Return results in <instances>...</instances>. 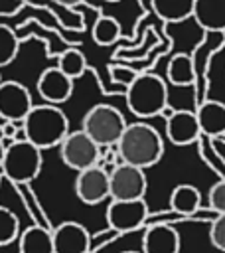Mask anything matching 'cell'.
I'll return each mask as SVG.
<instances>
[{
	"mask_svg": "<svg viewBox=\"0 0 225 253\" xmlns=\"http://www.w3.org/2000/svg\"><path fill=\"white\" fill-rule=\"evenodd\" d=\"M18 49H20V40L16 32L10 26L0 24V67L10 65L16 59Z\"/></svg>",
	"mask_w": 225,
	"mask_h": 253,
	"instance_id": "603a6c76",
	"label": "cell"
},
{
	"mask_svg": "<svg viewBox=\"0 0 225 253\" xmlns=\"http://www.w3.org/2000/svg\"><path fill=\"white\" fill-rule=\"evenodd\" d=\"M2 81H4V79H2V75H0V83H2Z\"/></svg>",
	"mask_w": 225,
	"mask_h": 253,
	"instance_id": "1f68e13d",
	"label": "cell"
},
{
	"mask_svg": "<svg viewBox=\"0 0 225 253\" xmlns=\"http://www.w3.org/2000/svg\"><path fill=\"white\" fill-rule=\"evenodd\" d=\"M81 128L99 144V146H112L118 142L120 134L126 128L124 115L107 103L93 105L81 123Z\"/></svg>",
	"mask_w": 225,
	"mask_h": 253,
	"instance_id": "5b68a950",
	"label": "cell"
},
{
	"mask_svg": "<svg viewBox=\"0 0 225 253\" xmlns=\"http://www.w3.org/2000/svg\"><path fill=\"white\" fill-rule=\"evenodd\" d=\"M20 237V221L16 213L4 206H0V247L10 245Z\"/></svg>",
	"mask_w": 225,
	"mask_h": 253,
	"instance_id": "cb8c5ba5",
	"label": "cell"
},
{
	"mask_svg": "<svg viewBox=\"0 0 225 253\" xmlns=\"http://www.w3.org/2000/svg\"><path fill=\"white\" fill-rule=\"evenodd\" d=\"M38 95L51 105H61L71 99L73 95V79L67 77L57 65L47 67L39 73L38 83H36Z\"/></svg>",
	"mask_w": 225,
	"mask_h": 253,
	"instance_id": "8fae6325",
	"label": "cell"
},
{
	"mask_svg": "<svg viewBox=\"0 0 225 253\" xmlns=\"http://www.w3.org/2000/svg\"><path fill=\"white\" fill-rule=\"evenodd\" d=\"M116 152L120 162L146 170L160 162L164 154V140L152 125L138 121L126 125L124 132L116 142Z\"/></svg>",
	"mask_w": 225,
	"mask_h": 253,
	"instance_id": "6da1fadb",
	"label": "cell"
},
{
	"mask_svg": "<svg viewBox=\"0 0 225 253\" xmlns=\"http://www.w3.org/2000/svg\"><path fill=\"white\" fill-rule=\"evenodd\" d=\"M57 67H59L67 77H71V79L75 81V79H79V77L87 71V59H85V55H83L81 49L69 47V49H65V51L59 55Z\"/></svg>",
	"mask_w": 225,
	"mask_h": 253,
	"instance_id": "7402d4cb",
	"label": "cell"
},
{
	"mask_svg": "<svg viewBox=\"0 0 225 253\" xmlns=\"http://www.w3.org/2000/svg\"><path fill=\"white\" fill-rule=\"evenodd\" d=\"M87 253H97V251H87Z\"/></svg>",
	"mask_w": 225,
	"mask_h": 253,
	"instance_id": "d6a6232c",
	"label": "cell"
},
{
	"mask_svg": "<svg viewBox=\"0 0 225 253\" xmlns=\"http://www.w3.org/2000/svg\"><path fill=\"white\" fill-rule=\"evenodd\" d=\"M4 152H6V142L0 138V166H2V160H4Z\"/></svg>",
	"mask_w": 225,
	"mask_h": 253,
	"instance_id": "f1b7e54d",
	"label": "cell"
},
{
	"mask_svg": "<svg viewBox=\"0 0 225 253\" xmlns=\"http://www.w3.org/2000/svg\"><path fill=\"white\" fill-rule=\"evenodd\" d=\"M156 16L166 24H176L191 18L195 0H150Z\"/></svg>",
	"mask_w": 225,
	"mask_h": 253,
	"instance_id": "ffe728a7",
	"label": "cell"
},
{
	"mask_svg": "<svg viewBox=\"0 0 225 253\" xmlns=\"http://www.w3.org/2000/svg\"><path fill=\"white\" fill-rule=\"evenodd\" d=\"M34 101L28 87L20 81L8 79L0 83V119L22 123L32 111Z\"/></svg>",
	"mask_w": 225,
	"mask_h": 253,
	"instance_id": "9c48e42d",
	"label": "cell"
},
{
	"mask_svg": "<svg viewBox=\"0 0 225 253\" xmlns=\"http://www.w3.org/2000/svg\"><path fill=\"white\" fill-rule=\"evenodd\" d=\"M199 130L205 136H221L225 134V103L207 99L199 103L195 109Z\"/></svg>",
	"mask_w": 225,
	"mask_h": 253,
	"instance_id": "2e32d148",
	"label": "cell"
},
{
	"mask_svg": "<svg viewBox=\"0 0 225 253\" xmlns=\"http://www.w3.org/2000/svg\"><path fill=\"white\" fill-rule=\"evenodd\" d=\"M55 4H61V6H65V8H75V6H79L81 2H85V0H53Z\"/></svg>",
	"mask_w": 225,
	"mask_h": 253,
	"instance_id": "83f0119b",
	"label": "cell"
},
{
	"mask_svg": "<svg viewBox=\"0 0 225 253\" xmlns=\"http://www.w3.org/2000/svg\"><path fill=\"white\" fill-rule=\"evenodd\" d=\"M166 136L176 146H188L201 136L195 111L176 109L166 117Z\"/></svg>",
	"mask_w": 225,
	"mask_h": 253,
	"instance_id": "7c38bea8",
	"label": "cell"
},
{
	"mask_svg": "<svg viewBox=\"0 0 225 253\" xmlns=\"http://www.w3.org/2000/svg\"><path fill=\"white\" fill-rule=\"evenodd\" d=\"M0 121H2V119H0Z\"/></svg>",
	"mask_w": 225,
	"mask_h": 253,
	"instance_id": "836d02e7",
	"label": "cell"
},
{
	"mask_svg": "<svg viewBox=\"0 0 225 253\" xmlns=\"http://www.w3.org/2000/svg\"><path fill=\"white\" fill-rule=\"evenodd\" d=\"M191 18L205 32H225V0H195Z\"/></svg>",
	"mask_w": 225,
	"mask_h": 253,
	"instance_id": "9a60e30c",
	"label": "cell"
},
{
	"mask_svg": "<svg viewBox=\"0 0 225 253\" xmlns=\"http://www.w3.org/2000/svg\"><path fill=\"white\" fill-rule=\"evenodd\" d=\"M53 253H87L91 251V233L77 221H63L53 231Z\"/></svg>",
	"mask_w": 225,
	"mask_h": 253,
	"instance_id": "4fadbf2b",
	"label": "cell"
},
{
	"mask_svg": "<svg viewBox=\"0 0 225 253\" xmlns=\"http://www.w3.org/2000/svg\"><path fill=\"white\" fill-rule=\"evenodd\" d=\"M20 253H53V235L41 225L26 227L18 237Z\"/></svg>",
	"mask_w": 225,
	"mask_h": 253,
	"instance_id": "e0dca14e",
	"label": "cell"
},
{
	"mask_svg": "<svg viewBox=\"0 0 225 253\" xmlns=\"http://www.w3.org/2000/svg\"><path fill=\"white\" fill-rule=\"evenodd\" d=\"M126 107L140 119H150L168 111V85L156 73H138L124 89Z\"/></svg>",
	"mask_w": 225,
	"mask_h": 253,
	"instance_id": "3957f363",
	"label": "cell"
},
{
	"mask_svg": "<svg viewBox=\"0 0 225 253\" xmlns=\"http://www.w3.org/2000/svg\"><path fill=\"white\" fill-rule=\"evenodd\" d=\"M111 200H140L146 194L148 180L142 168L120 162L109 172Z\"/></svg>",
	"mask_w": 225,
	"mask_h": 253,
	"instance_id": "52a82bcc",
	"label": "cell"
},
{
	"mask_svg": "<svg viewBox=\"0 0 225 253\" xmlns=\"http://www.w3.org/2000/svg\"><path fill=\"white\" fill-rule=\"evenodd\" d=\"M75 194L87 206H97V204L105 202L107 198H111L109 170H105L101 164H95L91 168L77 172Z\"/></svg>",
	"mask_w": 225,
	"mask_h": 253,
	"instance_id": "30bf717a",
	"label": "cell"
},
{
	"mask_svg": "<svg viewBox=\"0 0 225 253\" xmlns=\"http://www.w3.org/2000/svg\"><path fill=\"white\" fill-rule=\"evenodd\" d=\"M22 126L26 130V138L41 150L59 146L61 140L69 134L67 115L51 103L34 105L32 111L22 121Z\"/></svg>",
	"mask_w": 225,
	"mask_h": 253,
	"instance_id": "7a4b0ae2",
	"label": "cell"
},
{
	"mask_svg": "<svg viewBox=\"0 0 225 253\" xmlns=\"http://www.w3.org/2000/svg\"><path fill=\"white\" fill-rule=\"evenodd\" d=\"M207 204L211 211L215 213H225V180L215 182L209 192H207Z\"/></svg>",
	"mask_w": 225,
	"mask_h": 253,
	"instance_id": "484cf974",
	"label": "cell"
},
{
	"mask_svg": "<svg viewBox=\"0 0 225 253\" xmlns=\"http://www.w3.org/2000/svg\"><path fill=\"white\" fill-rule=\"evenodd\" d=\"M91 38L97 45H112L120 38V24L114 16H99L91 28Z\"/></svg>",
	"mask_w": 225,
	"mask_h": 253,
	"instance_id": "44dd1931",
	"label": "cell"
},
{
	"mask_svg": "<svg viewBox=\"0 0 225 253\" xmlns=\"http://www.w3.org/2000/svg\"><path fill=\"white\" fill-rule=\"evenodd\" d=\"M41 164H43L41 148H38L30 140H12L6 144L0 170L4 178H8L10 182L28 184L38 178Z\"/></svg>",
	"mask_w": 225,
	"mask_h": 253,
	"instance_id": "277c9868",
	"label": "cell"
},
{
	"mask_svg": "<svg viewBox=\"0 0 225 253\" xmlns=\"http://www.w3.org/2000/svg\"><path fill=\"white\" fill-rule=\"evenodd\" d=\"M105 2H120V0H105Z\"/></svg>",
	"mask_w": 225,
	"mask_h": 253,
	"instance_id": "4dcf8cb0",
	"label": "cell"
},
{
	"mask_svg": "<svg viewBox=\"0 0 225 253\" xmlns=\"http://www.w3.org/2000/svg\"><path fill=\"white\" fill-rule=\"evenodd\" d=\"M59 158L67 168L81 172L85 168L99 164L101 146L83 128L69 130V134L59 144Z\"/></svg>",
	"mask_w": 225,
	"mask_h": 253,
	"instance_id": "8992f818",
	"label": "cell"
},
{
	"mask_svg": "<svg viewBox=\"0 0 225 253\" xmlns=\"http://www.w3.org/2000/svg\"><path fill=\"white\" fill-rule=\"evenodd\" d=\"M122 253H142V251H122Z\"/></svg>",
	"mask_w": 225,
	"mask_h": 253,
	"instance_id": "f546056e",
	"label": "cell"
},
{
	"mask_svg": "<svg viewBox=\"0 0 225 253\" xmlns=\"http://www.w3.org/2000/svg\"><path fill=\"white\" fill-rule=\"evenodd\" d=\"M166 79L176 87H188L195 83V63L188 53H176L166 67Z\"/></svg>",
	"mask_w": 225,
	"mask_h": 253,
	"instance_id": "ac0fdd59",
	"label": "cell"
},
{
	"mask_svg": "<svg viewBox=\"0 0 225 253\" xmlns=\"http://www.w3.org/2000/svg\"><path fill=\"white\" fill-rule=\"evenodd\" d=\"M201 206V194L191 184H178L170 194V208L180 215H191Z\"/></svg>",
	"mask_w": 225,
	"mask_h": 253,
	"instance_id": "d6986e66",
	"label": "cell"
},
{
	"mask_svg": "<svg viewBox=\"0 0 225 253\" xmlns=\"http://www.w3.org/2000/svg\"><path fill=\"white\" fill-rule=\"evenodd\" d=\"M180 233L166 223L146 227L142 235V253H180Z\"/></svg>",
	"mask_w": 225,
	"mask_h": 253,
	"instance_id": "5bb4252c",
	"label": "cell"
},
{
	"mask_svg": "<svg viewBox=\"0 0 225 253\" xmlns=\"http://www.w3.org/2000/svg\"><path fill=\"white\" fill-rule=\"evenodd\" d=\"M148 217V206L144 198L140 200H111L107 206V223L111 229L120 233L136 231L144 225Z\"/></svg>",
	"mask_w": 225,
	"mask_h": 253,
	"instance_id": "ba28073f",
	"label": "cell"
},
{
	"mask_svg": "<svg viewBox=\"0 0 225 253\" xmlns=\"http://www.w3.org/2000/svg\"><path fill=\"white\" fill-rule=\"evenodd\" d=\"M209 241L215 249L225 253V213H217L209 225Z\"/></svg>",
	"mask_w": 225,
	"mask_h": 253,
	"instance_id": "d4e9b609",
	"label": "cell"
},
{
	"mask_svg": "<svg viewBox=\"0 0 225 253\" xmlns=\"http://www.w3.org/2000/svg\"><path fill=\"white\" fill-rule=\"evenodd\" d=\"M109 73H111V77H112V81L114 83H118V85H124V89L138 77V71L136 69H132V67H126V65H118V63H112V65H109Z\"/></svg>",
	"mask_w": 225,
	"mask_h": 253,
	"instance_id": "4316f807",
	"label": "cell"
}]
</instances>
